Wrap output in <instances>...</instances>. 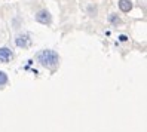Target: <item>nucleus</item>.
Here are the masks:
<instances>
[{
  "mask_svg": "<svg viewBox=\"0 0 147 132\" xmlns=\"http://www.w3.org/2000/svg\"><path fill=\"white\" fill-rule=\"evenodd\" d=\"M37 61L46 68H55L59 63V57L57 55V52L51 49H45L37 54Z\"/></svg>",
  "mask_w": 147,
  "mask_h": 132,
  "instance_id": "f257e3e1",
  "label": "nucleus"
},
{
  "mask_svg": "<svg viewBox=\"0 0 147 132\" xmlns=\"http://www.w3.org/2000/svg\"><path fill=\"white\" fill-rule=\"evenodd\" d=\"M36 20H37V22H40V24H45V25H48V24H51V21H52V16H51L49 11H46V9H42V11H39V12H37V15H36Z\"/></svg>",
  "mask_w": 147,
  "mask_h": 132,
  "instance_id": "f03ea898",
  "label": "nucleus"
},
{
  "mask_svg": "<svg viewBox=\"0 0 147 132\" xmlns=\"http://www.w3.org/2000/svg\"><path fill=\"white\" fill-rule=\"evenodd\" d=\"M15 43H16V46H18V48H22V49H25V48H28V46H30L31 39H30V36H28V34H20V36H16V39H15Z\"/></svg>",
  "mask_w": 147,
  "mask_h": 132,
  "instance_id": "7ed1b4c3",
  "label": "nucleus"
},
{
  "mask_svg": "<svg viewBox=\"0 0 147 132\" xmlns=\"http://www.w3.org/2000/svg\"><path fill=\"white\" fill-rule=\"evenodd\" d=\"M12 52L7 48H0V63H9L12 59Z\"/></svg>",
  "mask_w": 147,
  "mask_h": 132,
  "instance_id": "20e7f679",
  "label": "nucleus"
},
{
  "mask_svg": "<svg viewBox=\"0 0 147 132\" xmlns=\"http://www.w3.org/2000/svg\"><path fill=\"white\" fill-rule=\"evenodd\" d=\"M119 7L122 12H129L132 9V2L131 0H119Z\"/></svg>",
  "mask_w": 147,
  "mask_h": 132,
  "instance_id": "39448f33",
  "label": "nucleus"
},
{
  "mask_svg": "<svg viewBox=\"0 0 147 132\" xmlns=\"http://www.w3.org/2000/svg\"><path fill=\"white\" fill-rule=\"evenodd\" d=\"M6 83H7V76H6L3 71H0V86L6 85Z\"/></svg>",
  "mask_w": 147,
  "mask_h": 132,
  "instance_id": "423d86ee",
  "label": "nucleus"
},
{
  "mask_svg": "<svg viewBox=\"0 0 147 132\" xmlns=\"http://www.w3.org/2000/svg\"><path fill=\"white\" fill-rule=\"evenodd\" d=\"M119 39H120V40H122V42H125V40H126V36H120Z\"/></svg>",
  "mask_w": 147,
  "mask_h": 132,
  "instance_id": "0eeeda50",
  "label": "nucleus"
}]
</instances>
